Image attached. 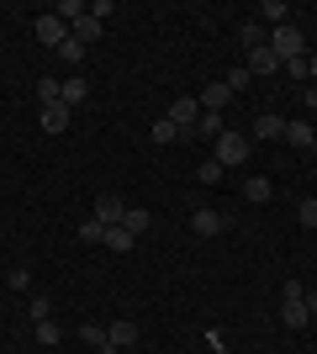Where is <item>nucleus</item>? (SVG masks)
I'll return each instance as SVG.
<instances>
[{
	"instance_id": "2f4dec72",
	"label": "nucleus",
	"mask_w": 317,
	"mask_h": 354,
	"mask_svg": "<svg viewBox=\"0 0 317 354\" xmlns=\"http://www.w3.org/2000/svg\"><path fill=\"white\" fill-rule=\"evenodd\" d=\"M296 217H302V227H317V196H307L302 207H296Z\"/></svg>"
},
{
	"instance_id": "4be33fe9",
	"label": "nucleus",
	"mask_w": 317,
	"mask_h": 354,
	"mask_svg": "<svg viewBox=\"0 0 317 354\" xmlns=\"http://www.w3.org/2000/svg\"><path fill=\"white\" fill-rule=\"evenodd\" d=\"M175 138H180L175 122H169V117H153V143H175Z\"/></svg>"
},
{
	"instance_id": "f3484780",
	"label": "nucleus",
	"mask_w": 317,
	"mask_h": 354,
	"mask_svg": "<svg viewBox=\"0 0 317 354\" xmlns=\"http://www.w3.org/2000/svg\"><path fill=\"white\" fill-rule=\"evenodd\" d=\"M101 243H106L111 254H133V243H137V238L127 233V227H106V238H101Z\"/></svg>"
},
{
	"instance_id": "c756f323",
	"label": "nucleus",
	"mask_w": 317,
	"mask_h": 354,
	"mask_svg": "<svg viewBox=\"0 0 317 354\" xmlns=\"http://www.w3.org/2000/svg\"><path fill=\"white\" fill-rule=\"evenodd\" d=\"M59 59L79 64V59H85V43H75V37H64V43H59Z\"/></svg>"
},
{
	"instance_id": "5701e85b",
	"label": "nucleus",
	"mask_w": 317,
	"mask_h": 354,
	"mask_svg": "<svg viewBox=\"0 0 317 354\" xmlns=\"http://www.w3.org/2000/svg\"><path fill=\"white\" fill-rule=\"evenodd\" d=\"M286 80L307 85V80H312V64H307V59H286Z\"/></svg>"
},
{
	"instance_id": "c9c22d12",
	"label": "nucleus",
	"mask_w": 317,
	"mask_h": 354,
	"mask_svg": "<svg viewBox=\"0 0 317 354\" xmlns=\"http://www.w3.org/2000/svg\"><path fill=\"white\" fill-rule=\"evenodd\" d=\"M95 354H122V349H117V344H101V349H95Z\"/></svg>"
},
{
	"instance_id": "f8f14e48",
	"label": "nucleus",
	"mask_w": 317,
	"mask_h": 354,
	"mask_svg": "<svg viewBox=\"0 0 317 354\" xmlns=\"http://www.w3.org/2000/svg\"><path fill=\"white\" fill-rule=\"evenodd\" d=\"M254 138H265V143H270V138H286V122L275 117V111H259L254 117Z\"/></svg>"
},
{
	"instance_id": "0eeeda50",
	"label": "nucleus",
	"mask_w": 317,
	"mask_h": 354,
	"mask_svg": "<svg viewBox=\"0 0 317 354\" xmlns=\"http://www.w3.org/2000/svg\"><path fill=\"white\" fill-rule=\"evenodd\" d=\"M106 339L117 344V349H133V344H137V323H133V317H117V323L106 328Z\"/></svg>"
},
{
	"instance_id": "f257e3e1",
	"label": "nucleus",
	"mask_w": 317,
	"mask_h": 354,
	"mask_svg": "<svg viewBox=\"0 0 317 354\" xmlns=\"http://www.w3.org/2000/svg\"><path fill=\"white\" fill-rule=\"evenodd\" d=\"M270 53H275L280 64H286V59H302V53H307L302 27H291V21H286V27H275V32H270Z\"/></svg>"
},
{
	"instance_id": "f704fd0d",
	"label": "nucleus",
	"mask_w": 317,
	"mask_h": 354,
	"mask_svg": "<svg viewBox=\"0 0 317 354\" xmlns=\"http://www.w3.org/2000/svg\"><path fill=\"white\" fill-rule=\"evenodd\" d=\"M302 106H307V111H317V85H307V90H302Z\"/></svg>"
},
{
	"instance_id": "1a4fd4ad",
	"label": "nucleus",
	"mask_w": 317,
	"mask_h": 354,
	"mask_svg": "<svg viewBox=\"0 0 317 354\" xmlns=\"http://www.w3.org/2000/svg\"><path fill=\"white\" fill-rule=\"evenodd\" d=\"M238 43L254 53V48H270V32H265V21H243L238 27Z\"/></svg>"
},
{
	"instance_id": "aec40b11",
	"label": "nucleus",
	"mask_w": 317,
	"mask_h": 354,
	"mask_svg": "<svg viewBox=\"0 0 317 354\" xmlns=\"http://www.w3.org/2000/svg\"><path fill=\"white\" fill-rule=\"evenodd\" d=\"M227 90H233V95H243V90L254 85V74H249V64H238V69H227V80H222Z\"/></svg>"
},
{
	"instance_id": "7c9ffc66",
	"label": "nucleus",
	"mask_w": 317,
	"mask_h": 354,
	"mask_svg": "<svg viewBox=\"0 0 317 354\" xmlns=\"http://www.w3.org/2000/svg\"><path fill=\"white\" fill-rule=\"evenodd\" d=\"M53 317V301L48 296H32V323H48Z\"/></svg>"
},
{
	"instance_id": "20e7f679",
	"label": "nucleus",
	"mask_w": 317,
	"mask_h": 354,
	"mask_svg": "<svg viewBox=\"0 0 317 354\" xmlns=\"http://www.w3.org/2000/svg\"><path fill=\"white\" fill-rule=\"evenodd\" d=\"M32 32H37V43H43V48H53V53H59V43L69 37V27H64V16H59V11L37 16V27H32Z\"/></svg>"
},
{
	"instance_id": "9d476101",
	"label": "nucleus",
	"mask_w": 317,
	"mask_h": 354,
	"mask_svg": "<svg viewBox=\"0 0 317 354\" xmlns=\"http://www.w3.org/2000/svg\"><path fill=\"white\" fill-rule=\"evenodd\" d=\"M101 32H106V27H101V21H95L90 11H85V16H79V21H75V27H69V37H75V43H85V48H90L95 37H101Z\"/></svg>"
},
{
	"instance_id": "ddd939ff",
	"label": "nucleus",
	"mask_w": 317,
	"mask_h": 354,
	"mask_svg": "<svg viewBox=\"0 0 317 354\" xmlns=\"http://www.w3.org/2000/svg\"><path fill=\"white\" fill-rule=\"evenodd\" d=\"M243 196H249V201H254V207H265V201H270V196H275V180H265V175H254V180H243Z\"/></svg>"
},
{
	"instance_id": "bb28decb",
	"label": "nucleus",
	"mask_w": 317,
	"mask_h": 354,
	"mask_svg": "<svg viewBox=\"0 0 317 354\" xmlns=\"http://www.w3.org/2000/svg\"><path fill=\"white\" fill-rule=\"evenodd\" d=\"M196 180H201V185H217V180H222V164H217V159H201Z\"/></svg>"
},
{
	"instance_id": "39448f33",
	"label": "nucleus",
	"mask_w": 317,
	"mask_h": 354,
	"mask_svg": "<svg viewBox=\"0 0 317 354\" xmlns=\"http://www.w3.org/2000/svg\"><path fill=\"white\" fill-rule=\"evenodd\" d=\"M122 217H127V207H122L117 191H101V196H95V222H101V227H122Z\"/></svg>"
},
{
	"instance_id": "4468645a",
	"label": "nucleus",
	"mask_w": 317,
	"mask_h": 354,
	"mask_svg": "<svg viewBox=\"0 0 317 354\" xmlns=\"http://www.w3.org/2000/svg\"><path fill=\"white\" fill-rule=\"evenodd\" d=\"M227 101H233V90H227L222 80H217V85H206V90H201V111H222Z\"/></svg>"
},
{
	"instance_id": "b1692460",
	"label": "nucleus",
	"mask_w": 317,
	"mask_h": 354,
	"mask_svg": "<svg viewBox=\"0 0 317 354\" xmlns=\"http://www.w3.org/2000/svg\"><path fill=\"white\" fill-rule=\"evenodd\" d=\"M85 11H90V6H85V0H64V6H59V16H64V27H75V21H79V16H85Z\"/></svg>"
},
{
	"instance_id": "f03ea898",
	"label": "nucleus",
	"mask_w": 317,
	"mask_h": 354,
	"mask_svg": "<svg viewBox=\"0 0 317 354\" xmlns=\"http://www.w3.org/2000/svg\"><path fill=\"white\" fill-rule=\"evenodd\" d=\"M164 117L175 122V127H180V138H196V122H201V101H196V95H175Z\"/></svg>"
},
{
	"instance_id": "a211bd4d",
	"label": "nucleus",
	"mask_w": 317,
	"mask_h": 354,
	"mask_svg": "<svg viewBox=\"0 0 317 354\" xmlns=\"http://www.w3.org/2000/svg\"><path fill=\"white\" fill-rule=\"evenodd\" d=\"M59 101L69 106V111H75V106L85 101V80H79V74H69V80H64V90H59Z\"/></svg>"
},
{
	"instance_id": "423d86ee",
	"label": "nucleus",
	"mask_w": 317,
	"mask_h": 354,
	"mask_svg": "<svg viewBox=\"0 0 317 354\" xmlns=\"http://www.w3.org/2000/svg\"><path fill=\"white\" fill-rule=\"evenodd\" d=\"M286 143H291V148H302V153H312V148H317L312 122H286Z\"/></svg>"
},
{
	"instance_id": "6ab92c4d",
	"label": "nucleus",
	"mask_w": 317,
	"mask_h": 354,
	"mask_svg": "<svg viewBox=\"0 0 317 354\" xmlns=\"http://www.w3.org/2000/svg\"><path fill=\"white\" fill-rule=\"evenodd\" d=\"M307 317H312V312H307L302 301H280V323L286 328H307Z\"/></svg>"
},
{
	"instance_id": "a878e982",
	"label": "nucleus",
	"mask_w": 317,
	"mask_h": 354,
	"mask_svg": "<svg viewBox=\"0 0 317 354\" xmlns=\"http://www.w3.org/2000/svg\"><path fill=\"white\" fill-rule=\"evenodd\" d=\"M75 233H79V243H101V238H106V227H101V222H79V227H75Z\"/></svg>"
},
{
	"instance_id": "72a5a7b5",
	"label": "nucleus",
	"mask_w": 317,
	"mask_h": 354,
	"mask_svg": "<svg viewBox=\"0 0 317 354\" xmlns=\"http://www.w3.org/2000/svg\"><path fill=\"white\" fill-rule=\"evenodd\" d=\"M280 301H302V281H286V286H280Z\"/></svg>"
},
{
	"instance_id": "cd10ccee",
	"label": "nucleus",
	"mask_w": 317,
	"mask_h": 354,
	"mask_svg": "<svg viewBox=\"0 0 317 354\" xmlns=\"http://www.w3.org/2000/svg\"><path fill=\"white\" fill-rule=\"evenodd\" d=\"M79 339L90 344V349H101V344H111V339H106V328H101V323H85V328H79Z\"/></svg>"
},
{
	"instance_id": "e433bc0d",
	"label": "nucleus",
	"mask_w": 317,
	"mask_h": 354,
	"mask_svg": "<svg viewBox=\"0 0 317 354\" xmlns=\"http://www.w3.org/2000/svg\"><path fill=\"white\" fill-rule=\"evenodd\" d=\"M307 64H312V85H317V59H307Z\"/></svg>"
},
{
	"instance_id": "393cba45",
	"label": "nucleus",
	"mask_w": 317,
	"mask_h": 354,
	"mask_svg": "<svg viewBox=\"0 0 317 354\" xmlns=\"http://www.w3.org/2000/svg\"><path fill=\"white\" fill-rule=\"evenodd\" d=\"M259 16H265V21H275V27H286V6H280V0H265V6H259Z\"/></svg>"
},
{
	"instance_id": "473e14b6",
	"label": "nucleus",
	"mask_w": 317,
	"mask_h": 354,
	"mask_svg": "<svg viewBox=\"0 0 317 354\" xmlns=\"http://www.w3.org/2000/svg\"><path fill=\"white\" fill-rule=\"evenodd\" d=\"M64 333H59V323H53V317H48V323H37V344H59Z\"/></svg>"
},
{
	"instance_id": "9b49d317",
	"label": "nucleus",
	"mask_w": 317,
	"mask_h": 354,
	"mask_svg": "<svg viewBox=\"0 0 317 354\" xmlns=\"http://www.w3.org/2000/svg\"><path fill=\"white\" fill-rule=\"evenodd\" d=\"M64 127H69V106H64V101H48L43 106V133H64Z\"/></svg>"
},
{
	"instance_id": "2eb2a0df",
	"label": "nucleus",
	"mask_w": 317,
	"mask_h": 354,
	"mask_svg": "<svg viewBox=\"0 0 317 354\" xmlns=\"http://www.w3.org/2000/svg\"><path fill=\"white\" fill-rule=\"evenodd\" d=\"M227 133V122H222V111H201V122H196V138H211V143H217V138Z\"/></svg>"
},
{
	"instance_id": "412c9836",
	"label": "nucleus",
	"mask_w": 317,
	"mask_h": 354,
	"mask_svg": "<svg viewBox=\"0 0 317 354\" xmlns=\"http://www.w3.org/2000/svg\"><path fill=\"white\" fill-rule=\"evenodd\" d=\"M122 227H127V233H148V212H143V207H127V217H122Z\"/></svg>"
},
{
	"instance_id": "7ed1b4c3",
	"label": "nucleus",
	"mask_w": 317,
	"mask_h": 354,
	"mask_svg": "<svg viewBox=\"0 0 317 354\" xmlns=\"http://www.w3.org/2000/svg\"><path fill=\"white\" fill-rule=\"evenodd\" d=\"M249 153H254V143H249L243 133H222V138H217V153H211V159L227 169V164H243Z\"/></svg>"
},
{
	"instance_id": "dca6fc26",
	"label": "nucleus",
	"mask_w": 317,
	"mask_h": 354,
	"mask_svg": "<svg viewBox=\"0 0 317 354\" xmlns=\"http://www.w3.org/2000/svg\"><path fill=\"white\" fill-rule=\"evenodd\" d=\"M275 69H280V59H275L270 48H254V53H249V74H254V80L259 74H275Z\"/></svg>"
},
{
	"instance_id": "c85d7f7f",
	"label": "nucleus",
	"mask_w": 317,
	"mask_h": 354,
	"mask_svg": "<svg viewBox=\"0 0 317 354\" xmlns=\"http://www.w3.org/2000/svg\"><path fill=\"white\" fill-rule=\"evenodd\" d=\"M59 90H64V80H37V101H59Z\"/></svg>"
},
{
	"instance_id": "6e6552de",
	"label": "nucleus",
	"mask_w": 317,
	"mask_h": 354,
	"mask_svg": "<svg viewBox=\"0 0 317 354\" xmlns=\"http://www.w3.org/2000/svg\"><path fill=\"white\" fill-rule=\"evenodd\" d=\"M191 227H196V238H217L227 222H222V212H206V207H201L196 217H191Z\"/></svg>"
}]
</instances>
